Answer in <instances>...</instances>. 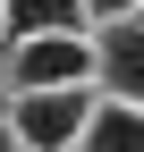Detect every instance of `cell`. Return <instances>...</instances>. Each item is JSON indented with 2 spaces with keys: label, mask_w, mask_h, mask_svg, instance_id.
<instances>
[{
  "label": "cell",
  "mask_w": 144,
  "mask_h": 152,
  "mask_svg": "<svg viewBox=\"0 0 144 152\" xmlns=\"http://www.w3.org/2000/svg\"><path fill=\"white\" fill-rule=\"evenodd\" d=\"M76 152H144V110H136V102H102Z\"/></svg>",
  "instance_id": "5b68a950"
},
{
  "label": "cell",
  "mask_w": 144,
  "mask_h": 152,
  "mask_svg": "<svg viewBox=\"0 0 144 152\" xmlns=\"http://www.w3.org/2000/svg\"><path fill=\"white\" fill-rule=\"evenodd\" d=\"M0 152H26V144H17V127H9V118H0Z\"/></svg>",
  "instance_id": "52a82bcc"
},
{
  "label": "cell",
  "mask_w": 144,
  "mask_h": 152,
  "mask_svg": "<svg viewBox=\"0 0 144 152\" xmlns=\"http://www.w3.org/2000/svg\"><path fill=\"white\" fill-rule=\"evenodd\" d=\"M93 85H102V102L144 110V17H119L93 34Z\"/></svg>",
  "instance_id": "3957f363"
},
{
  "label": "cell",
  "mask_w": 144,
  "mask_h": 152,
  "mask_svg": "<svg viewBox=\"0 0 144 152\" xmlns=\"http://www.w3.org/2000/svg\"><path fill=\"white\" fill-rule=\"evenodd\" d=\"M17 93H76L93 85V34H43V42H17L9 51Z\"/></svg>",
  "instance_id": "7a4b0ae2"
},
{
  "label": "cell",
  "mask_w": 144,
  "mask_h": 152,
  "mask_svg": "<svg viewBox=\"0 0 144 152\" xmlns=\"http://www.w3.org/2000/svg\"><path fill=\"white\" fill-rule=\"evenodd\" d=\"M93 110H102V85H76V93H17L9 127H17L26 152H76L85 127H93Z\"/></svg>",
  "instance_id": "6da1fadb"
},
{
  "label": "cell",
  "mask_w": 144,
  "mask_h": 152,
  "mask_svg": "<svg viewBox=\"0 0 144 152\" xmlns=\"http://www.w3.org/2000/svg\"><path fill=\"white\" fill-rule=\"evenodd\" d=\"M93 26H119V17H144V0H85Z\"/></svg>",
  "instance_id": "8992f818"
},
{
  "label": "cell",
  "mask_w": 144,
  "mask_h": 152,
  "mask_svg": "<svg viewBox=\"0 0 144 152\" xmlns=\"http://www.w3.org/2000/svg\"><path fill=\"white\" fill-rule=\"evenodd\" d=\"M0 26L17 51V42H43V34H93V17H85V0H0Z\"/></svg>",
  "instance_id": "277c9868"
}]
</instances>
